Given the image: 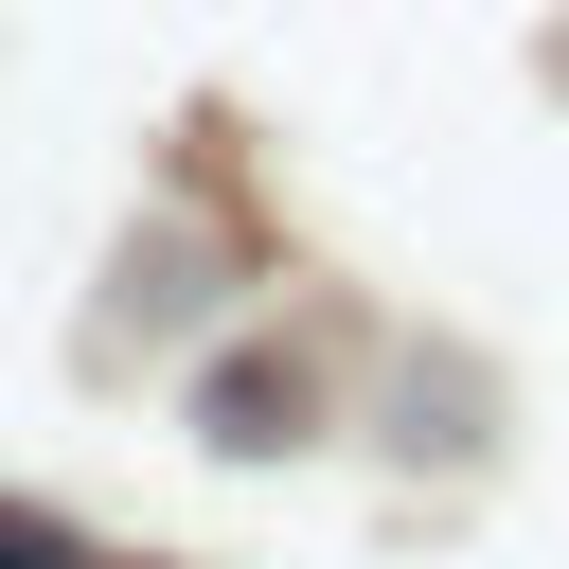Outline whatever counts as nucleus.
Returning <instances> with one entry per match:
<instances>
[{
    "label": "nucleus",
    "mask_w": 569,
    "mask_h": 569,
    "mask_svg": "<svg viewBox=\"0 0 569 569\" xmlns=\"http://www.w3.org/2000/svg\"><path fill=\"white\" fill-rule=\"evenodd\" d=\"M0 569H71V551H53V533H36V516H0Z\"/></svg>",
    "instance_id": "obj_1"
}]
</instances>
